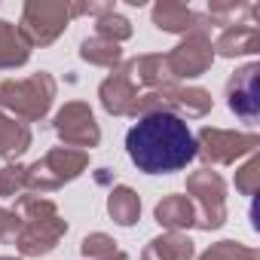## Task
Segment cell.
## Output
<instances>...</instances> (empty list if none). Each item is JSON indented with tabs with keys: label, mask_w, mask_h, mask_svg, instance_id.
<instances>
[{
	"label": "cell",
	"mask_w": 260,
	"mask_h": 260,
	"mask_svg": "<svg viewBox=\"0 0 260 260\" xmlns=\"http://www.w3.org/2000/svg\"><path fill=\"white\" fill-rule=\"evenodd\" d=\"M211 46H214V55H223V58L254 55V52H260V28H257V25H236V28H223Z\"/></svg>",
	"instance_id": "13"
},
{
	"label": "cell",
	"mask_w": 260,
	"mask_h": 260,
	"mask_svg": "<svg viewBox=\"0 0 260 260\" xmlns=\"http://www.w3.org/2000/svg\"><path fill=\"white\" fill-rule=\"evenodd\" d=\"M196 245L190 236L184 233H162L156 239L147 242V248L141 251V260H193Z\"/></svg>",
	"instance_id": "16"
},
{
	"label": "cell",
	"mask_w": 260,
	"mask_h": 260,
	"mask_svg": "<svg viewBox=\"0 0 260 260\" xmlns=\"http://www.w3.org/2000/svg\"><path fill=\"white\" fill-rule=\"evenodd\" d=\"M257 13H260L257 4H242V0H214V4L208 7L205 19L223 31V28H236V25H257L254 22Z\"/></svg>",
	"instance_id": "19"
},
{
	"label": "cell",
	"mask_w": 260,
	"mask_h": 260,
	"mask_svg": "<svg viewBox=\"0 0 260 260\" xmlns=\"http://www.w3.org/2000/svg\"><path fill=\"white\" fill-rule=\"evenodd\" d=\"M187 193L196 208L199 230H220L226 223V184L211 169H196L187 175Z\"/></svg>",
	"instance_id": "6"
},
{
	"label": "cell",
	"mask_w": 260,
	"mask_h": 260,
	"mask_svg": "<svg viewBox=\"0 0 260 260\" xmlns=\"http://www.w3.org/2000/svg\"><path fill=\"white\" fill-rule=\"evenodd\" d=\"M153 217L159 226H166L169 233H181V230H190L196 226V208L190 202V196H181V193H172V196H162L153 208Z\"/></svg>",
	"instance_id": "14"
},
{
	"label": "cell",
	"mask_w": 260,
	"mask_h": 260,
	"mask_svg": "<svg viewBox=\"0 0 260 260\" xmlns=\"http://www.w3.org/2000/svg\"><path fill=\"white\" fill-rule=\"evenodd\" d=\"M31 147V125L0 107V159H19Z\"/></svg>",
	"instance_id": "15"
},
{
	"label": "cell",
	"mask_w": 260,
	"mask_h": 260,
	"mask_svg": "<svg viewBox=\"0 0 260 260\" xmlns=\"http://www.w3.org/2000/svg\"><path fill=\"white\" fill-rule=\"evenodd\" d=\"M150 19L159 31L166 34H196V31H208V19L196 10H190L187 4H175V0H159L150 10Z\"/></svg>",
	"instance_id": "12"
},
{
	"label": "cell",
	"mask_w": 260,
	"mask_h": 260,
	"mask_svg": "<svg viewBox=\"0 0 260 260\" xmlns=\"http://www.w3.org/2000/svg\"><path fill=\"white\" fill-rule=\"evenodd\" d=\"M28 190V178H25V166L10 162L0 169V196L4 199H19Z\"/></svg>",
	"instance_id": "24"
},
{
	"label": "cell",
	"mask_w": 260,
	"mask_h": 260,
	"mask_svg": "<svg viewBox=\"0 0 260 260\" xmlns=\"http://www.w3.org/2000/svg\"><path fill=\"white\" fill-rule=\"evenodd\" d=\"M80 254H83L86 260H101V257L116 254V242H113L107 233H89V236L80 242Z\"/></svg>",
	"instance_id": "26"
},
{
	"label": "cell",
	"mask_w": 260,
	"mask_h": 260,
	"mask_svg": "<svg viewBox=\"0 0 260 260\" xmlns=\"http://www.w3.org/2000/svg\"><path fill=\"white\" fill-rule=\"evenodd\" d=\"M28 58H31V46L22 37V31L13 22L0 19V71H16L28 64Z\"/></svg>",
	"instance_id": "18"
},
{
	"label": "cell",
	"mask_w": 260,
	"mask_h": 260,
	"mask_svg": "<svg viewBox=\"0 0 260 260\" xmlns=\"http://www.w3.org/2000/svg\"><path fill=\"white\" fill-rule=\"evenodd\" d=\"M95 181H98V184H110V175H107V169H98Z\"/></svg>",
	"instance_id": "28"
},
{
	"label": "cell",
	"mask_w": 260,
	"mask_h": 260,
	"mask_svg": "<svg viewBox=\"0 0 260 260\" xmlns=\"http://www.w3.org/2000/svg\"><path fill=\"white\" fill-rule=\"evenodd\" d=\"M199 260H260V251H257V248H248V245H242V242L223 239V242L211 245Z\"/></svg>",
	"instance_id": "23"
},
{
	"label": "cell",
	"mask_w": 260,
	"mask_h": 260,
	"mask_svg": "<svg viewBox=\"0 0 260 260\" xmlns=\"http://www.w3.org/2000/svg\"><path fill=\"white\" fill-rule=\"evenodd\" d=\"M19 226H22V220H19L16 211L0 208V242H13L16 233H19Z\"/></svg>",
	"instance_id": "27"
},
{
	"label": "cell",
	"mask_w": 260,
	"mask_h": 260,
	"mask_svg": "<svg viewBox=\"0 0 260 260\" xmlns=\"http://www.w3.org/2000/svg\"><path fill=\"white\" fill-rule=\"evenodd\" d=\"M193 141H196V156H202L208 166H233L236 159L251 156L260 147V135L254 132H230V128H211V125L199 128Z\"/></svg>",
	"instance_id": "7"
},
{
	"label": "cell",
	"mask_w": 260,
	"mask_h": 260,
	"mask_svg": "<svg viewBox=\"0 0 260 260\" xmlns=\"http://www.w3.org/2000/svg\"><path fill=\"white\" fill-rule=\"evenodd\" d=\"M141 95H144V92L138 89L128 61H122L119 68H113V74L98 86L101 107H104L110 116H132V110H135V104H138Z\"/></svg>",
	"instance_id": "11"
},
{
	"label": "cell",
	"mask_w": 260,
	"mask_h": 260,
	"mask_svg": "<svg viewBox=\"0 0 260 260\" xmlns=\"http://www.w3.org/2000/svg\"><path fill=\"white\" fill-rule=\"evenodd\" d=\"M52 128L55 135L61 138L64 147H74V150H92L101 144V128L95 122V113L86 101H68L55 119H52Z\"/></svg>",
	"instance_id": "8"
},
{
	"label": "cell",
	"mask_w": 260,
	"mask_h": 260,
	"mask_svg": "<svg viewBox=\"0 0 260 260\" xmlns=\"http://www.w3.org/2000/svg\"><path fill=\"white\" fill-rule=\"evenodd\" d=\"M89 169V153L86 150H74V147H52L43 159H37L34 166L25 169L28 178V190H34L37 196L52 193L71 181H77L83 172Z\"/></svg>",
	"instance_id": "4"
},
{
	"label": "cell",
	"mask_w": 260,
	"mask_h": 260,
	"mask_svg": "<svg viewBox=\"0 0 260 260\" xmlns=\"http://www.w3.org/2000/svg\"><path fill=\"white\" fill-rule=\"evenodd\" d=\"M101 260H128V254H122V251H116V254H110V257H101Z\"/></svg>",
	"instance_id": "29"
},
{
	"label": "cell",
	"mask_w": 260,
	"mask_h": 260,
	"mask_svg": "<svg viewBox=\"0 0 260 260\" xmlns=\"http://www.w3.org/2000/svg\"><path fill=\"white\" fill-rule=\"evenodd\" d=\"M226 104L245 122H257L260 116V64L257 61L239 68L226 80Z\"/></svg>",
	"instance_id": "10"
},
{
	"label": "cell",
	"mask_w": 260,
	"mask_h": 260,
	"mask_svg": "<svg viewBox=\"0 0 260 260\" xmlns=\"http://www.w3.org/2000/svg\"><path fill=\"white\" fill-rule=\"evenodd\" d=\"M80 58L95 64V68H110L113 71V68L122 64V49H119V43H110L104 37H86L80 43Z\"/></svg>",
	"instance_id": "21"
},
{
	"label": "cell",
	"mask_w": 260,
	"mask_h": 260,
	"mask_svg": "<svg viewBox=\"0 0 260 260\" xmlns=\"http://www.w3.org/2000/svg\"><path fill=\"white\" fill-rule=\"evenodd\" d=\"M95 37H104V40H110V43H122V40L132 37V22L113 10V13L95 19Z\"/></svg>",
	"instance_id": "22"
},
{
	"label": "cell",
	"mask_w": 260,
	"mask_h": 260,
	"mask_svg": "<svg viewBox=\"0 0 260 260\" xmlns=\"http://www.w3.org/2000/svg\"><path fill=\"white\" fill-rule=\"evenodd\" d=\"M125 153L144 175H172L196 159L190 125L175 113H147L125 132Z\"/></svg>",
	"instance_id": "1"
},
{
	"label": "cell",
	"mask_w": 260,
	"mask_h": 260,
	"mask_svg": "<svg viewBox=\"0 0 260 260\" xmlns=\"http://www.w3.org/2000/svg\"><path fill=\"white\" fill-rule=\"evenodd\" d=\"M16 214L22 220L19 233H16V248L22 257H46L55 251V245L64 239L68 233V220L58 214L55 202L37 193H25L16 199Z\"/></svg>",
	"instance_id": "2"
},
{
	"label": "cell",
	"mask_w": 260,
	"mask_h": 260,
	"mask_svg": "<svg viewBox=\"0 0 260 260\" xmlns=\"http://www.w3.org/2000/svg\"><path fill=\"white\" fill-rule=\"evenodd\" d=\"M236 190L248 199L260 190V159H257V153H251V159L242 169H236Z\"/></svg>",
	"instance_id": "25"
},
{
	"label": "cell",
	"mask_w": 260,
	"mask_h": 260,
	"mask_svg": "<svg viewBox=\"0 0 260 260\" xmlns=\"http://www.w3.org/2000/svg\"><path fill=\"white\" fill-rule=\"evenodd\" d=\"M169 61V71H172V80H196L202 74L211 71L214 64V46H211V37L208 31H196V34H184V40L166 55Z\"/></svg>",
	"instance_id": "9"
},
{
	"label": "cell",
	"mask_w": 260,
	"mask_h": 260,
	"mask_svg": "<svg viewBox=\"0 0 260 260\" xmlns=\"http://www.w3.org/2000/svg\"><path fill=\"white\" fill-rule=\"evenodd\" d=\"M58 95V83L52 74L37 71L25 80H4L0 83V107L19 116L22 122H40Z\"/></svg>",
	"instance_id": "3"
},
{
	"label": "cell",
	"mask_w": 260,
	"mask_h": 260,
	"mask_svg": "<svg viewBox=\"0 0 260 260\" xmlns=\"http://www.w3.org/2000/svg\"><path fill=\"white\" fill-rule=\"evenodd\" d=\"M128 68H132V77H135V83H138L141 92H153V89H162V86L175 83L166 55H138V58H128Z\"/></svg>",
	"instance_id": "17"
},
{
	"label": "cell",
	"mask_w": 260,
	"mask_h": 260,
	"mask_svg": "<svg viewBox=\"0 0 260 260\" xmlns=\"http://www.w3.org/2000/svg\"><path fill=\"white\" fill-rule=\"evenodd\" d=\"M0 260H22V257H0Z\"/></svg>",
	"instance_id": "30"
},
{
	"label": "cell",
	"mask_w": 260,
	"mask_h": 260,
	"mask_svg": "<svg viewBox=\"0 0 260 260\" xmlns=\"http://www.w3.org/2000/svg\"><path fill=\"white\" fill-rule=\"evenodd\" d=\"M71 25V0H28L22 7V37L28 46L55 43Z\"/></svg>",
	"instance_id": "5"
},
{
	"label": "cell",
	"mask_w": 260,
	"mask_h": 260,
	"mask_svg": "<svg viewBox=\"0 0 260 260\" xmlns=\"http://www.w3.org/2000/svg\"><path fill=\"white\" fill-rule=\"evenodd\" d=\"M107 214L113 223L119 226H135L138 217H141V196L132 190V187H125V184H116L107 196Z\"/></svg>",
	"instance_id": "20"
}]
</instances>
